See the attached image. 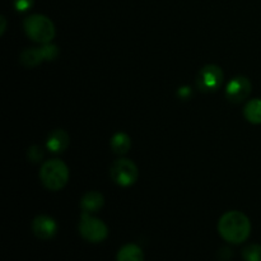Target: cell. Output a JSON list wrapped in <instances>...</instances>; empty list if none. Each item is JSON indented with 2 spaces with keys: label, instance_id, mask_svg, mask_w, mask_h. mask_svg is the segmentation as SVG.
I'll list each match as a JSON object with an SVG mask.
<instances>
[{
  "label": "cell",
  "instance_id": "obj_1",
  "mask_svg": "<svg viewBox=\"0 0 261 261\" xmlns=\"http://www.w3.org/2000/svg\"><path fill=\"white\" fill-rule=\"evenodd\" d=\"M218 231L222 239L231 244H241L246 241L251 232L250 219L244 213L232 211L222 216L218 222Z\"/></svg>",
  "mask_w": 261,
  "mask_h": 261
},
{
  "label": "cell",
  "instance_id": "obj_2",
  "mask_svg": "<svg viewBox=\"0 0 261 261\" xmlns=\"http://www.w3.org/2000/svg\"><path fill=\"white\" fill-rule=\"evenodd\" d=\"M23 27L31 40L38 43H43V45L50 42L55 36V25L51 22V19H48L45 15H30L23 22Z\"/></svg>",
  "mask_w": 261,
  "mask_h": 261
},
{
  "label": "cell",
  "instance_id": "obj_3",
  "mask_svg": "<svg viewBox=\"0 0 261 261\" xmlns=\"http://www.w3.org/2000/svg\"><path fill=\"white\" fill-rule=\"evenodd\" d=\"M41 181L48 190H60L69 180V170L64 162L59 160L47 161L42 165L40 172Z\"/></svg>",
  "mask_w": 261,
  "mask_h": 261
},
{
  "label": "cell",
  "instance_id": "obj_4",
  "mask_svg": "<svg viewBox=\"0 0 261 261\" xmlns=\"http://www.w3.org/2000/svg\"><path fill=\"white\" fill-rule=\"evenodd\" d=\"M79 232H81L83 239H86L89 242H94V244L102 242L109 234L106 224L101 219L92 217L91 214L86 213V212H83V214H82Z\"/></svg>",
  "mask_w": 261,
  "mask_h": 261
},
{
  "label": "cell",
  "instance_id": "obj_5",
  "mask_svg": "<svg viewBox=\"0 0 261 261\" xmlns=\"http://www.w3.org/2000/svg\"><path fill=\"white\" fill-rule=\"evenodd\" d=\"M111 177L120 186L126 188V186L133 185L138 178L137 166L130 160H125V158L115 161L111 167Z\"/></svg>",
  "mask_w": 261,
  "mask_h": 261
},
{
  "label": "cell",
  "instance_id": "obj_6",
  "mask_svg": "<svg viewBox=\"0 0 261 261\" xmlns=\"http://www.w3.org/2000/svg\"><path fill=\"white\" fill-rule=\"evenodd\" d=\"M196 83L201 91H217L223 83V71L217 65L204 66L199 73Z\"/></svg>",
  "mask_w": 261,
  "mask_h": 261
},
{
  "label": "cell",
  "instance_id": "obj_7",
  "mask_svg": "<svg viewBox=\"0 0 261 261\" xmlns=\"http://www.w3.org/2000/svg\"><path fill=\"white\" fill-rule=\"evenodd\" d=\"M251 92V83L245 76H236L226 87V96L231 102H242Z\"/></svg>",
  "mask_w": 261,
  "mask_h": 261
},
{
  "label": "cell",
  "instance_id": "obj_8",
  "mask_svg": "<svg viewBox=\"0 0 261 261\" xmlns=\"http://www.w3.org/2000/svg\"><path fill=\"white\" fill-rule=\"evenodd\" d=\"M32 231L41 240H50L58 231L56 222L48 216H38L33 219Z\"/></svg>",
  "mask_w": 261,
  "mask_h": 261
},
{
  "label": "cell",
  "instance_id": "obj_9",
  "mask_svg": "<svg viewBox=\"0 0 261 261\" xmlns=\"http://www.w3.org/2000/svg\"><path fill=\"white\" fill-rule=\"evenodd\" d=\"M69 137L64 130H54L47 139V148L54 153H60L68 148Z\"/></svg>",
  "mask_w": 261,
  "mask_h": 261
},
{
  "label": "cell",
  "instance_id": "obj_10",
  "mask_svg": "<svg viewBox=\"0 0 261 261\" xmlns=\"http://www.w3.org/2000/svg\"><path fill=\"white\" fill-rule=\"evenodd\" d=\"M81 206L86 213H96L103 206V196L98 191H89L82 198Z\"/></svg>",
  "mask_w": 261,
  "mask_h": 261
},
{
  "label": "cell",
  "instance_id": "obj_11",
  "mask_svg": "<svg viewBox=\"0 0 261 261\" xmlns=\"http://www.w3.org/2000/svg\"><path fill=\"white\" fill-rule=\"evenodd\" d=\"M117 261H144V254L138 245H125L117 254Z\"/></svg>",
  "mask_w": 261,
  "mask_h": 261
},
{
  "label": "cell",
  "instance_id": "obj_12",
  "mask_svg": "<svg viewBox=\"0 0 261 261\" xmlns=\"http://www.w3.org/2000/svg\"><path fill=\"white\" fill-rule=\"evenodd\" d=\"M244 115L247 121L252 124H261V99L255 98L247 102Z\"/></svg>",
  "mask_w": 261,
  "mask_h": 261
},
{
  "label": "cell",
  "instance_id": "obj_13",
  "mask_svg": "<svg viewBox=\"0 0 261 261\" xmlns=\"http://www.w3.org/2000/svg\"><path fill=\"white\" fill-rule=\"evenodd\" d=\"M130 147H132L130 138L124 133H117L112 137L111 148L116 154H125V153L129 152Z\"/></svg>",
  "mask_w": 261,
  "mask_h": 261
},
{
  "label": "cell",
  "instance_id": "obj_14",
  "mask_svg": "<svg viewBox=\"0 0 261 261\" xmlns=\"http://www.w3.org/2000/svg\"><path fill=\"white\" fill-rule=\"evenodd\" d=\"M43 60L45 59H43L42 53H41V48H28V50L23 51L22 55H20V63L27 66V68L38 65Z\"/></svg>",
  "mask_w": 261,
  "mask_h": 261
},
{
  "label": "cell",
  "instance_id": "obj_15",
  "mask_svg": "<svg viewBox=\"0 0 261 261\" xmlns=\"http://www.w3.org/2000/svg\"><path fill=\"white\" fill-rule=\"evenodd\" d=\"M242 257L245 261H261V245L252 244L242 250Z\"/></svg>",
  "mask_w": 261,
  "mask_h": 261
},
{
  "label": "cell",
  "instance_id": "obj_16",
  "mask_svg": "<svg viewBox=\"0 0 261 261\" xmlns=\"http://www.w3.org/2000/svg\"><path fill=\"white\" fill-rule=\"evenodd\" d=\"M40 48L45 60H54L59 54L58 47H56L55 45H50V43H46L43 47H40Z\"/></svg>",
  "mask_w": 261,
  "mask_h": 261
},
{
  "label": "cell",
  "instance_id": "obj_17",
  "mask_svg": "<svg viewBox=\"0 0 261 261\" xmlns=\"http://www.w3.org/2000/svg\"><path fill=\"white\" fill-rule=\"evenodd\" d=\"M13 4L18 12H25L30 8H32L33 0H13Z\"/></svg>",
  "mask_w": 261,
  "mask_h": 261
},
{
  "label": "cell",
  "instance_id": "obj_18",
  "mask_svg": "<svg viewBox=\"0 0 261 261\" xmlns=\"http://www.w3.org/2000/svg\"><path fill=\"white\" fill-rule=\"evenodd\" d=\"M43 153H42V149L38 147H32L28 149V157H30V160L32 161V162H37V161H40L41 158H42Z\"/></svg>",
  "mask_w": 261,
  "mask_h": 261
},
{
  "label": "cell",
  "instance_id": "obj_19",
  "mask_svg": "<svg viewBox=\"0 0 261 261\" xmlns=\"http://www.w3.org/2000/svg\"><path fill=\"white\" fill-rule=\"evenodd\" d=\"M4 30H5V18L2 17V33L4 32Z\"/></svg>",
  "mask_w": 261,
  "mask_h": 261
}]
</instances>
